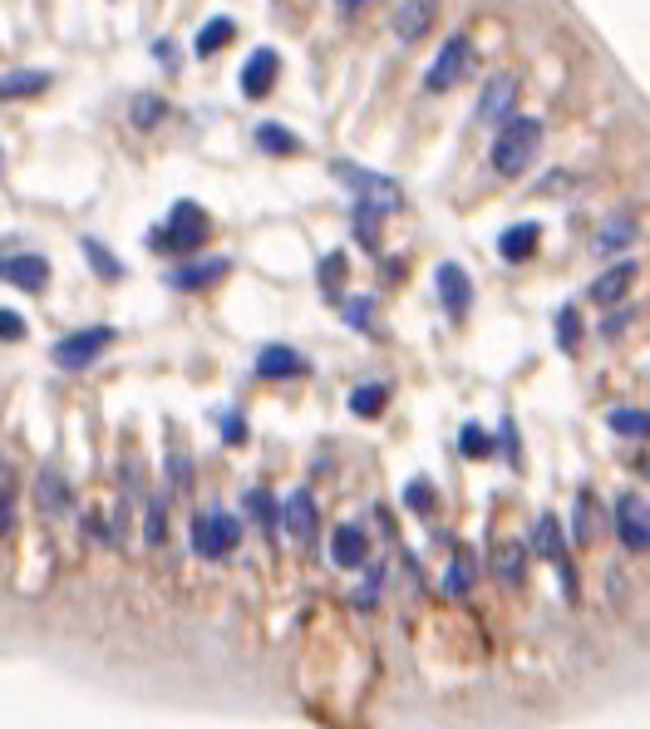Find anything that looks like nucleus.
Segmentation results:
<instances>
[{
  "mask_svg": "<svg viewBox=\"0 0 650 729\" xmlns=\"http://www.w3.org/2000/svg\"><path fill=\"white\" fill-rule=\"evenodd\" d=\"M537 149H543V118L518 114V118H508V124L493 133L488 163H493V172H498V178H523V172L533 168Z\"/></svg>",
  "mask_w": 650,
  "mask_h": 729,
  "instance_id": "f257e3e1",
  "label": "nucleus"
},
{
  "mask_svg": "<svg viewBox=\"0 0 650 729\" xmlns=\"http://www.w3.org/2000/svg\"><path fill=\"white\" fill-rule=\"evenodd\" d=\"M207 232H213V217L203 213V207L192 203V197H182V203H173V213H168V222L163 227H153V252H197L207 242Z\"/></svg>",
  "mask_w": 650,
  "mask_h": 729,
  "instance_id": "f03ea898",
  "label": "nucleus"
},
{
  "mask_svg": "<svg viewBox=\"0 0 650 729\" xmlns=\"http://www.w3.org/2000/svg\"><path fill=\"white\" fill-rule=\"evenodd\" d=\"M188 542L203 562H227L237 547H242V523H237L232 513H192Z\"/></svg>",
  "mask_w": 650,
  "mask_h": 729,
  "instance_id": "7ed1b4c3",
  "label": "nucleus"
},
{
  "mask_svg": "<svg viewBox=\"0 0 650 729\" xmlns=\"http://www.w3.org/2000/svg\"><path fill=\"white\" fill-rule=\"evenodd\" d=\"M109 345H114V325H79V331H69V335L54 341L50 360L60 364V370H89Z\"/></svg>",
  "mask_w": 650,
  "mask_h": 729,
  "instance_id": "20e7f679",
  "label": "nucleus"
},
{
  "mask_svg": "<svg viewBox=\"0 0 650 729\" xmlns=\"http://www.w3.org/2000/svg\"><path fill=\"white\" fill-rule=\"evenodd\" d=\"M469 65H473V40L463 30H454L444 44H438L434 65H429V75H424V89L429 94H448V89L469 75Z\"/></svg>",
  "mask_w": 650,
  "mask_h": 729,
  "instance_id": "39448f33",
  "label": "nucleus"
},
{
  "mask_svg": "<svg viewBox=\"0 0 650 729\" xmlns=\"http://www.w3.org/2000/svg\"><path fill=\"white\" fill-rule=\"evenodd\" d=\"M527 547H533V558L552 562V567L562 572V581H566V597H576L572 542H566V533H562V517H552V513H543V517H537V523H533V537H527Z\"/></svg>",
  "mask_w": 650,
  "mask_h": 729,
  "instance_id": "423d86ee",
  "label": "nucleus"
},
{
  "mask_svg": "<svg viewBox=\"0 0 650 729\" xmlns=\"http://www.w3.org/2000/svg\"><path fill=\"white\" fill-rule=\"evenodd\" d=\"M331 172L355 193V203L365 197V203H380V207H390V213L399 207V182H395V178H384V172H370V168H355V163H345V158H335V163H331Z\"/></svg>",
  "mask_w": 650,
  "mask_h": 729,
  "instance_id": "0eeeda50",
  "label": "nucleus"
},
{
  "mask_svg": "<svg viewBox=\"0 0 650 729\" xmlns=\"http://www.w3.org/2000/svg\"><path fill=\"white\" fill-rule=\"evenodd\" d=\"M611 527H616L621 547L630 552H650V503L640 494H621L611 508Z\"/></svg>",
  "mask_w": 650,
  "mask_h": 729,
  "instance_id": "6e6552de",
  "label": "nucleus"
},
{
  "mask_svg": "<svg viewBox=\"0 0 650 729\" xmlns=\"http://www.w3.org/2000/svg\"><path fill=\"white\" fill-rule=\"evenodd\" d=\"M281 527L291 533V542H296L301 552H310V547H316L320 508H316V494H310V488H296V494L281 503Z\"/></svg>",
  "mask_w": 650,
  "mask_h": 729,
  "instance_id": "1a4fd4ad",
  "label": "nucleus"
},
{
  "mask_svg": "<svg viewBox=\"0 0 650 729\" xmlns=\"http://www.w3.org/2000/svg\"><path fill=\"white\" fill-rule=\"evenodd\" d=\"M518 89H523V85H518V75H493L488 85H483V94H479V124H488V129L498 124V129H502L508 118H518V114H512V108H518Z\"/></svg>",
  "mask_w": 650,
  "mask_h": 729,
  "instance_id": "9d476101",
  "label": "nucleus"
},
{
  "mask_svg": "<svg viewBox=\"0 0 650 729\" xmlns=\"http://www.w3.org/2000/svg\"><path fill=\"white\" fill-rule=\"evenodd\" d=\"M252 370L262 380H296V375H306V355H301L296 345L271 341V345H262V350H256Z\"/></svg>",
  "mask_w": 650,
  "mask_h": 729,
  "instance_id": "9b49d317",
  "label": "nucleus"
},
{
  "mask_svg": "<svg viewBox=\"0 0 650 729\" xmlns=\"http://www.w3.org/2000/svg\"><path fill=\"white\" fill-rule=\"evenodd\" d=\"M434 286H438V300H444L448 316H469V306H473V281H469V271H463L459 261H444V267L434 271Z\"/></svg>",
  "mask_w": 650,
  "mask_h": 729,
  "instance_id": "f8f14e48",
  "label": "nucleus"
},
{
  "mask_svg": "<svg viewBox=\"0 0 650 729\" xmlns=\"http://www.w3.org/2000/svg\"><path fill=\"white\" fill-rule=\"evenodd\" d=\"M277 75H281V54L271 50V44L252 50V60L242 65V94L246 99H267L271 85H277Z\"/></svg>",
  "mask_w": 650,
  "mask_h": 729,
  "instance_id": "ddd939ff",
  "label": "nucleus"
},
{
  "mask_svg": "<svg viewBox=\"0 0 650 729\" xmlns=\"http://www.w3.org/2000/svg\"><path fill=\"white\" fill-rule=\"evenodd\" d=\"M0 281H11L21 291H44L50 286V261L40 252H21V257H0Z\"/></svg>",
  "mask_w": 650,
  "mask_h": 729,
  "instance_id": "4468645a",
  "label": "nucleus"
},
{
  "mask_svg": "<svg viewBox=\"0 0 650 729\" xmlns=\"http://www.w3.org/2000/svg\"><path fill=\"white\" fill-rule=\"evenodd\" d=\"M636 277H640L636 261H611V267L601 271L597 281H591V300L611 311V306H621V300H626V291L636 286Z\"/></svg>",
  "mask_w": 650,
  "mask_h": 729,
  "instance_id": "2eb2a0df",
  "label": "nucleus"
},
{
  "mask_svg": "<svg viewBox=\"0 0 650 729\" xmlns=\"http://www.w3.org/2000/svg\"><path fill=\"white\" fill-rule=\"evenodd\" d=\"M227 271H232V261H227V257L178 261V267L168 271V286H173V291H203V286H213L217 277H227Z\"/></svg>",
  "mask_w": 650,
  "mask_h": 729,
  "instance_id": "dca6fc26",
  "label": "nucleus"
},
{
  "mask_svg": "<svg viewBox=\"0 0 650 729\" xmlns=\"http://www.w3.org/2000/svg\"><path fill=\"white\" fill-rule=\"evenodd\" d=\"M365 558H370V537H365V527L360 523L335 527V533H331V562H335V567L355 572V567H365Z\"/></svg>",
  "mask_w": 650,
  "mask_h": 729,
  "instance_id": "f3484780",
  "label": "nucleus"
},
{
  "mask_svg": "<svg viewBox=\"0 0 650 729\" xmlns=\"http://www.w3.org/2000/svg\"><path fill=\"white\" fill-rule=\"evenodd\" d=\"M69 503H75L69 478H64L54 463H50V469H40V478H35V508H40V517H60Z\"/></svg>",
  "mask_w": 650,
  "mask_h": 729,
  "instance_id": "a211bd4d",
  "label": "nucleus"
},
{
  "mask_svg": "<svg viewBox=\"0 0 650 729\" xmlns=\"http://www.w3.org/2000/svg\"><path fill=\"white\" fill-rule=\"evenodd\" d=\"M434 15H438V0H399V11H395V35H399L405 44L424 40L429 25H434Z\"/></svg>",
  "mask_w": 650,
  "mask_h": 729,
  "instance_id": "6ab92c4d",
  "label": "nucleus"
},
{
  "mask_svg": "<svg viewBox=\"0 0 650 729\" xmlns=\"http://www.w3.org/2000/svg\"><path fill=\"white\" fill-rule=\"evenodd\" d=\"M537 236H543V227H537V222H512V227H502V232H498V257L518 267V261H527V257L537 252Z\"/></svg>",
  "mask_w": 650,
  "mask_h": 729,
  "instance_id": "aec40b11",
  "label": "nucleus"
},
{
  "mask_svg": "<svg viewBox=\"0 0 650 729\" xmlns=\"http://www.w3.org/2000/svg\"><path fill=\"white\" fill-rule=\"evenodd\" d=\"M636 242H640V222H636L630 213L607 217V227L597 232V252H601V257H616V252L636 247Z\"/></svg>",
  "mask_w": 650,
  "mask_h": 729,
  "instance_id": "412c9836",
  "label": "nucleus"
},
{
  "mask_svg": "<svg viewBox=\"0 0 650 729\" xmlns=\"http://www.w3.org/2000/svg\"><path fill=\"white\" fill-rule=\"evenodd\" d=\"M607 430H611V434H621V439L650 444V409H630V405L611 409V414H607Z\"/></svg>",
  "mask_w": 650,
  "mask_h": 729,
  "instance_id": "4be33fe9",
  "label": "nucleus"
},
{
  "mask_svg": "<svg viewBox=\"0 0 650 729\" xmlns=\"http://www.w3.org/2000/svg\"><path fill=\"white\" fill-rule=\"evenodd\" d=\"M50 89V69H11L0 75V99H30Z\"/></svg>",
  "mask_w": 650,
  "mask_h": 729,
  "instance_id": "5701e85b",
  "label": "nucleus"
},
{
  "mask_svg": "<svg viewBox=\"0 0 650 729\" xmlns=\"http://www.w3.org/2000/svg\"><path fill=\"white\" fill-rule=\"evenodd\" d=\"M384 213L390 207H380V203H355V242H360L365 252H380V222H384Z\"/></svg>",
  "mask_w": 650,
  "mask_h": 729,
  "instance_id": "b1692460",
  "label": "nucleus"
},
{
  "mask_svg": "<svg viewBox=\"0 0 650 729\" xmlns=\"http://www.w3.org/2000/svg\"><path fill=\"white\" fill-rule=\"evenodd\" d=\"M256 149L271 153V158H291V153H301V139L291 129H281V124H256Z\"/></svg>",
  "mask_w": 650,
  "mask_h": 729,
  "instance_id": "393cba45",
  "label": "nucleus"
},
{
  "mask_svg": "<svg viewBox=\"0 0 650 729\" xmlns=\"http://www.w3.org/2000/svg\"><path fill=\"white\" fill-rule=\"evenodd\" d=\"M163 114H168V99L163 94H149V89H143V94L128 99V124H133V129H153V124H163Z\"/></svg>",
  "mask_w": 650,
  "mask_h": 729,
  "instance_id": "a878e982",
  "label": "nucleus"
},
{
  "mask_svg": "<svg viewBox=\"0 0 650 729\" xmlns=\"http://www.w3.org/2000/svg\"><path fill=\"white\" fill-rule=\"evenodd\" d=\"M246 517H252V523L262 527V533H277V527H281V508H277V498H271L267 488H252V494H246Z\"/></svg>",
  "mask_w": 650,
  "mask_h": 729,
  "instance_id": "bb28decb",
  "label": "nucleus"
},
{
  "mask_svg": "<svg viewBox=\"0 0 650 729\" xmlns=\"http://www.w3.org/2000/svg\"><path fill=\"white\" fill-rule=\"evenodd\" d=\"M384 399H390V385H380V380H370V385H355L351 389V414L355 419H374L384 409Z\"/></svg>",
  "mask_w": 650,
  "mask_h": 729,
  "instance_id": "cd10ccee",
  "label": "nucleus"
},
{
  "mask_svg": "<svg viewBox=\"0 0 650 729\" xmlns=\"http://www.w3.org/2000/svg\"><path fill=\"white\" fill-rule=\"evenodd\" d=\"M527 552L533 547H523V542H508L498 552V577L508 581V587H523V577H527Z\"/></svg>",
  "mask_w": 650,
  "mask_h": 729,
  "instance_id": "c85d7f7f",
  "label": "nucleus"
},
{
  "mask_svg": "<svg viewBox=\"0 0 650 729\" xmlns=\"http://www.w3.org/2000/svg\"><path fill=\"white\" fill-rule=\"evenodd\" d=\"M79 252H85V261H89V267H94L104 281H118V277H124V261H118L114 252L104 247V242H94V236H85V242H79Z\"/></svg>",
  "mask_w": 650,
  "mask_h": 729,
  "instance_id": "c756f323",
  "label": "nucleus"
},
{
  "mask_svg": "<svg viewBox=\"0 0 650 729\" xmlns=\"http://www.w3.org/2000/svg\"><path fill=\"white\" fill-rule=\"evenodd\" d=\"M232 35H237V21H232V15H217V21H207V25H203V35H197V44H192V50H197V54L207 60L213 50L232 44Z\"/></svg>",
  "mask_w": 650,
  "mask_h": 729,
  "instance_id": "7c9ffc66",
  "label": "nucleus"
},
{
  "mask_svg": "<svg viewBox=\"0 0 650 729\" xmlns=\"http://www.w3.org/2000/svg\"><path fill=\"white\" fill-rule=\"evenodd\" d=\"M163 537H168V494H153L149 498V517H143V542L163 547Z\"/></svg>",
  "mask_w": 650,
  "mask_h": 729,
  "instance_id": "2f4dec72",
  "label": "nucleus"
},
{
  "mask_svg": "<svg viewBox=\"0 0 650 729\" xmlns=\"http://www.w3.org/2000/svg\"><path fill=\"white\" fill-rule=\"evenodd\" d=\"M459 449H463V459H493L498 439H493L483 424H463V430H459Z\"/></svg>",
  "mask_w": 650,
  "mask_h": 729,
  "instance_id": "473e14b6",
  "label": "nucleus"
},
{
  "mask_svg": "<svg viewBox=\"0 0 650 729\" xmlns=\"http://www.w3.org/2000/svg\"><path fill=\"white\" fill-rule=\"evenodd\" d=\"M15 533V478L11 463H0V537Z\"/></svg>",
  "mask_w": 650,
  "mask_h": 729,
  "instance_id": "72a5a7b5",
  "label": "nucleus"
},
{
  "mask_svg": "<svg viewBox=\"0 0 650 729\" xmlns=\"http://www.w3.org/2000/svg\"><path fill=\"white\" fill-rule=\"evenodd\" d=\"M473 577H479V572H473V562L469 558H454V562H448V572H444V591H448V597H469Z\"/></svg>",
  "mask_w": 650,
  "mask_h": 729,
  "instance_id": "f704fd0d",
  "label": "nucleus"
},
{
  "mask_svg": "<svg viewBox=\"0 0 650 729\" xmlns=\"http://www.w3.org/2000/svg\"><path fill=\"white\" fill-rule=\"evenodd\" d=\"M316 277H320V291H326V296H335V291H341V281H345V252H326Z\"/></svg>",
  "mask_w": 650,
  "mask_h": 729,
  "instance_id": "c9c22d12",
  "label": "nucleus"
},
{
  "mask_svg": "<svg viewBox=\"0 0 650 729\" xmlns=\"http://www.w3.org/2000/svg\"><path fill=\"white\" fill-rule=\"evenodd\" d=\"M168 483H173V488H182V494L192 488V453L182 449V444H173V449H168Z\"/></svg>",
  "mask_w": 650,
  "mask_h": 729,
  "instance_id": "e433bc0d",
  "label": "nucleus"
},
{
  "mask_svg": "<svg viewBox=\"0 0 650 729\" xmlns=\"http://www.w3.org/2000/svg\"><path fill=\"white\" fill-rule=\"evenodd\" d=\"M576 341H582V316H576V306H562V311H557V345L572 355Z\"/></svg>",
  "mask_w": 650,
  "mask_h": 729,
  "instance_id": "4c0bfd02",
  "label": "nucleus"
},
{
  "mask_svg": "<svg viewBox=\"0 0 650 729\" xmlns=\"http://www.w3.org/2000/svg\"><path fill=\"white\" fill-rule=\"evenodd\" d=\"M345 321H351L355 331H370V325H374V296H351V300H345Z\"/></svg>",
  "mask_w": 650,
  "mask_h": 729,
  "instance_id": "58836bf2",
  "label": "nucleus"
},
{
  "mask_svg": "<svg viewBox=\"0 0 650 729\" xmlns=\"http://www.w3.org/2000/svg\"><path fill=\"white\" fill-rule=\"evenodd\" d=\"M405 503L409 508H415V513H434V488H429V478H415V483H409V488H405Z\"/></svg>",
  "mask_w": 650,
  "mask_h": 729,
  "instance_id": "ea45409f",
  "label": "nucleus"
},
{
  "mask_svg": "<svg viewBox=\"0 0 650 729\" xmlns=\"http://www.w3.org/2000/svg\"><path fill=\"white\" fill-rule=\"evenodd\" d=\"M576 537L591 542V494H587V488L576 494Z\"/></svg>",
  "mask_w": 650,
  "mask_h": 729,
  "instance_id": "a19ab883",
  "label": "nucleus"
},
{
  "mask_svg": "<svg viewBox=\"0 0 650 729\" xmlns=\"http://www.w3.org/2000/svg\"><path fill=\"white\" fill-rule=\"evenodd\" d=\"M498 449H502V459L508 463H518L523 453H518V424L512 419H502V430H498Z\"/></svg>",
  "mask_w": 650,
  "mask_h": 729,
  "instance_id": "79ce46f5",
  "label": "nucleus"
},
{
  "mask_svg": "<svg viewBox=\"0 0 650 729\" xmlns=\"http://www.w3.org/2000/svg\"><path fill=\"white\" fill-rule=\"evenodd\" d=\"M630 316H636L630 306H611V311H607V321H601V335H607V341H611V335H621V331L630 325Z\"/></svg>",
  "mask_w": 650,
  "mask_h": 729,
  "instance_id": "37998d69",
  "label": "nucleus"
},
{
  "mask_svg": "<svg viewBox=\"0 0 650 729\" xmlns=\"http://www.w3.org/2000/svg\"><path fill=\"white\" fill-rule=\"evenodd\" d=\"M217 424H222L227 444H242V439H246V424H242V414H237V409H227V414L217 419Z\"/></svg>",
  "mask_w": 650,
  "mask_h": 729,
  "instance_id": "c03bdc74",
  "label": "nucleus"
},
{
  "mask_svg": "<svg viewBox=\"0 0 650 729\" xmlns=\"http://www.w3.org/2000/svg\"><path fill=\"white\" fill-rule=\"evenodd\" d=\"M0 341H25V321L15 311H0Z\"/></svg>",
  "mask_w": 650,
  "mask_h": 729,
  "instance_id": "a18cd8bd",
  "label": "nucleus"
},
{
  "mask_svg": "<svg viewBox=\"0 0 650 729\" xmlns=\"http://www.w3.org/2000/svg\"><path fill=\"white\" fill-rule=\"evenodd\" d=\"M374 0H335V15H341V21H355V15L360 11H370Z\"/></svg>",
  "mask_w": 650,
  "mask_h": 729,
  "instance_id": "49530a36",
  "label": "nucleus"
},
{
  "mask_svg": "<svg viewBox=\"0 0 650 729\" xmlns=\"http://www.w3.org/2000/svg\"><path fill=\"white\" fill-rule=\"evenodd\" d=\"M153 54H158L163 65H173V60H178V54H173V44H168V40H158V44H153Z\"/></svg>",
  "mask_w": 650,
  "mask_h": 729,
  "instance_id": "de8ad7c7",
  "label": "nucleus"
},
{
  "mask_svg": "<svg viewBox=\"0 0 650 729\" xmlns=\"http://www.w3.org/2000/svg\"><path fill=\"white\" fill-rule=\"evenodd\" d=\"M640 469H646V473H650V459H646V463H640Z\"/></svg>",
  "mask_w": 650,
  "mask_h": 729,
  "instance_id": "09e8293b",
  "label": "nucleus"
}]
</instances>
